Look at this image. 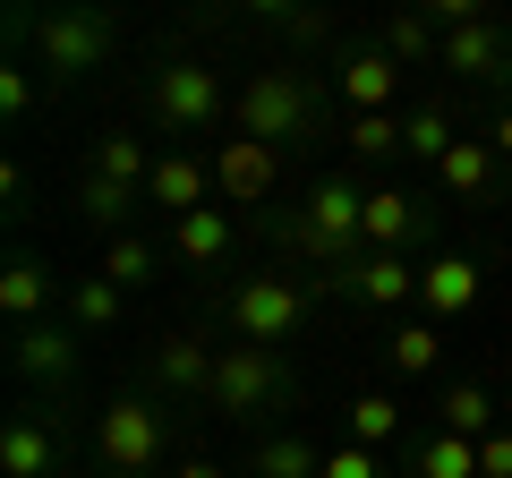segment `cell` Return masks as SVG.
Here are the masks:
<instances>
[{"label": "cell", "mask_w": 512, "mask_h": 478, "mask_svg": "<svg viewBox=\"0 0 512 478\" xmlns=\"http://www.w3.org/2000/svg\"><path fill=\"white\" fill-rule=\"evenodd\" d=\"M359 214H367V188H350V180H316V188H308L299 248H308V257H325V282H342L350 265L367 257V248H359Z\"/></svg>", "instance_id": "obj_1"}, {"label": "cell", "mask_w": 512, "mask_h": 478, "mask_svg": "<svg viewBox=\"0 0 512 478\" xmlns=\"http://www.w3.org/2000/svg\"><path fill=\"white\" fill-rule=\"evenodd\" d=\"M94 453H103V470H120V478H154V461H163V402H154V393H120V402H103V419H94Z\"/></svg>", "instance_id": "obj_2"}, {"label": "cell", "mask_w": 512, "mask_h": 478, "mask_svg": "<svg viewBox=\"0 0 512 478\" xmlns=\"http://www.w3.org/2000/svg\"><path fill=\"white\" fill-rule=\"evenodd\" d=\"M26 35H35L43 69H52V86H60V77L103 69L111 43H120V26H111V9H52V18H26Z\"/></svg>", "instance_id": "obj_3"}, {"label": "cell", "mask_w": 512, "mask_h": 478, "mask_svg": "<svg viewBox=\"0 0 512 478\" xmlns=\"http://www.w3.org/2000/svg\"><path fill=\"white\" fill-rule=\"evenodd\" d=\"M316 120L308 86H299L291 69H256L248 86H239V137H256V146H282V137H299Z\"/></svg>", "instance_id": "obj_4"}, {"label": "cell", "mask_w": 512, "mask_h": 478, "mask_svg": "<svg viewBox=\"0 0 512 478\" xmlns=\"http://www.w3.org/2000/svg\"><path fill=\"white\" fill-rule=\"evenodd\" d=\"M299 325H308V291H299L291 274H256V282H239V299H231V333H239V342L274 350V342H291Z\"/></svg>", "instance_id": "obj_5"}, {"label": "cell", "mask_w": 512, "mask_h": 478, "mask_svg": "<svg viewBox=\"0 0 512 478\" xmlns=\"http://www.w3.org/2000/svg\"><path fill=\"white\" fill-rule=\"evenodd\" d=\"M154 120H163L171 137L214 129V120H222V77L205 69V60H171V69H154Z\"/></svg>", "instance_id": "obj_6"}, {"label": "cell", "mask_w": 512, "mask_h": 478, "mask_svg": "<svg viewBox=\"0 0 512 478\" xmlns=\"http://www.w3.org/2000/svg\"><path fill=\"white\" fill-rule=\"evenodd\" d=\"M274 393H282L274 350L231 342V350H222V368H214V385H205V402H214V419H248V410H256V402H274Z\"/></svg>", "instance_id": "obj_7"}, {"label": "cell", "mask_w": 512, "mask_h": 478, "mask_svg": "<svg viewBox=\"0 0 512 478\" xmlns=\"http://www.w3.org/2000/svg\"><path fill=\"white\" fill-rule=\"evenodd\" d=\"M342 291L359 299V308H410V299H419V265H410L402 248H367L342 274Z\"/></svg>", "instance_id": "obj_8"}, {"label": "cell", "mask_w": 512, "mask_h": 478, "mask_svg": "<svg viewBox=\"0 0 512 478\" xmlns=\"http://www.w3.org/2000/svg\"><path fill=\"white\" fill-rule=\"evenodd\" d=\"M0 478H60V427L43 410H18L0 427Z\"/></svg>", "instance_id": "obj_9"}, {"label": "cell", "mask_w": 512, "mask_h": 478, "mask_svg": "<svg viewBox=\"0 0 512 478\" xmlns=\"http://www.w3.org/2000/svg\"><path fill=\"white\" fill-rule=\"evenodd\" d=\"M274 146H256V137H222V154H214V188L231 205H256V197H274Z\"/></svg>", "instance_id": "obj_10"}, {"label": "cell", "mask_w": 512, "mask_h": 478, "mask_svg": "<svg viewBox=\"0 0 512 478\" xmlns=\"http://www.w3.org/2000/svg\"><path fill=\"white\" fill-rule=\"evenodd\" d=\"M231 248H239V231H231V214H222V205H197V214L171 222V257H180L188 274H214Z\"/></svg>", "instance_id": "obj_11"}, {"label": "cell", "mask_w": 512, "mask_h": 478, "mask_svg": "<svg viewBox=\"0 0 512 478\" xmlns=\"http://www.w3.org/2000/svg\"><path fill=\"white\" fill-rule=\"evenodd\" d=\"M214 368H222V350L205 342V333H163V342H154V385L163 393H205Z\"/></svg>", "instance_id": "obj_12"}, {"label": "cell", "mask_w": 512, "mask_h": 478, "mask_svg": "<svg viewBox=\"0 0 512 478\" xmlns=\"http://www.w3.org/2000/svg\"><path fill=\"white\" fill-rule=\"evenodd\" d=\"M436 69L470 77V86H478V77H504V69H512V35H504L495 18H478V26H461V35H444V60H436Z\"/></svg>", "instance_id": "obj_13"}, {"label": "cell", "mask_w": 512, "mask_h": 478, "mask_svg": "<svg viewBox=\"0 0 512 478\" xmlns=\"http://www.w3.org/2000/svg\"><path fill=\"white\" fill-rule=\"evenodd\" d=\"M214 197V171L197 163V154H154V180H146V205H163L171 222L197 214V205Z\"/></svg>", "instance_id": "obj_14"}, {"label": "cell", "mask_w": 512, "mask_h": 478, "mask_svg": "<svg viewBox=\"0 0 512 478\" xmlns=\"http://www.w3.org/2000/svg\"><path fill=\"white\" fill-rule=\"evenodd\" d=\"M419 308L436 316H470L478 308V265L470 257H436V265H419Z\"/></svg>", "instance_id": "obj_15"}, {"label": "cell", "mask_w": 512, "mask_h": 478, "mask_svg": "<svg viewBox=\"0 0 512 478\" xmlns=\"http://www.w3.org/2000/svg\"><path fill=\"white\" fill-rule=\"evenodd\" d=\"M9 359H18V376H26V385H69L77 342H69L60 325H26L18 342H9Z\"/></svg>", "instance_id": "obj_16"}, {"label": "cell", "mask_w": 512, "mask_h": 478, "mask_svg": "<svg viewBox=\"0 0 512 478\" xmlns=\"http://www.w3.org/2000/svg\"><path fill=\"white\" fill-rule=\"evenodd\" d=\"M393 86H402V60L384 52V43L342 60V103H350V111H393Z\"/></svg>", "instance_id": "obj_17"}, {"label": "cell", "mask_w": 512, "mask_h": 478, "mask_svg": "<svg viewBox=\"0 0 512 478\" xmlns=\"http://www.w3.org/2000/svg\"><path fill=\"white\" fill-rule=\"evenodd\" d=\"M495 171H504V154H495L487 137H461V146H453V154L436 163V180L453 188L461 205H487V197H495Z\"/></svg>", "instance_id": "obj_18"}, {"label": "cell", "mask_w": 512, "mask_h": 478, "mask_svg": "<svg viewBox=\"0 0 512 478\" xmlns=\"http://www.w3.org/2000/svg\"><path fill=\"white\" fill-rule=\"evenodd\" d=\"M0 308H9V325H43V308H52V274H43V257H26V248H18V257H9V265H0Z\"/></svg>", "instance_id": "obj_19"}, {"label": "cell", "mask_w": 512, "mask_h": 478, "mask_svg": "<svg viewBox=\"0 0 512 478\" xmlns=\"http://www.w3.org/2000/svg\"><path fill=\"white\" fill-rule=\"evenodd\" d=\"M419 231V205L402 188H367V214H359V248H410Z\"/></svg>", "instance_id": "obj_20"}, {"label": "cell", "mask_w": 512, "mask_h": 478, "mask_svg": "<svg viewBox=\"0 0 512 478\" xmlns=\"http://www.w3.org/2000/svg\"><path fill=\"white\" fill-rule=\"evenodd\" d=\"M94 180H111V188H137V197H146V180H154V154H146V137L111 129L103 146H94Z\"/></svg>", "instance_id": "obj_21"}, {"label": "cell", "mask_w": 512, "mask_h": 478, "mask_svg": "<svg viewBox=\"0 0 512 478\" xmlns=\"http://www.w3.org/2000/svg\"><path fill=\"white\" fill-rule=\"evenodd\" d=\"M453 146H461V129H453V111H444V103H419L402 120V154H419V163H444Z\"/></svg>", "instance_id": "obj_22"}, {"label": "cell", "mask_w": 512, "mask_h": 478, "mask_svg": "<svg viewBox=\"0 0 512 478\" xmlns=\"http://www.w3.org/2000/svg\"><path fill=\"white\" fill-rule=\"evenodd\" d=\"M256 478H325V453L308 436H265L256 444Z\"/></svg>", "instance_id": "obj_23"}, {"label": "cell", "mask_w": 512, "mask_h": 478, "mask_svg": "<svg viewBox=\"0 0 512 478\" xmlns=\"http://www.w3.org/2000/svg\"><path fill=\"white\" fill-rule=\"evenodd\" d=\"M393 436H402V402H393V393H359V402H350V444L384 453Z\"/></svg>", "instance_id": "obj_24"}, {"label": "cell", "mask_w": 512, "mask_h": 478, "mask_svg": "<svg viewBox=\"0 0 512 478\" xmlns=\"http://www.w3.org/2000/svg\"><path fill=\"white\" fill-rule=\"evenodd\" d=\"M393 376H427L436 368V350H444V333H436V316H410V325H393Z\"/></svg>", "instance_id": "obj_25"}, {"label": "cell", "mask_w": 512, "mask_h": 478, "mask_svg": "<svg viewBox=\"0 0 512 478\" xmlns=\"http://www.w3.org/2000/svg\"><path fill=\"white\" fill-rule=\"evenodd\" d=\"M384 52L393 60H444V26L427 18V9H402V18L384 26Z\"/></svg>", "instance_id": "obj_26"}, {"label": "cell", "mask_w": 512, "mask_h": 478, "mask_svg": "<svg viewBox=\"0 0 512 478\" xmlns=\"http://www.w3.org/2000/svg\"><path fill=\"white\" fill-rule=\"evenodd\" d=\"M436 410H444V436H470V444H487V436H495V402H487L478 385H453Z\"/></svg>", "instance_id": "obj_27"}, {"label": "cell", "mask_w": 512, "mask_h": 478, "mask_svg": "<svg viewBox=\"0 0 512 478\" xmlns=\"http://www.w3.org/2000/svg\"><path fill=\"white\" fill-rule=\"evenodd\" d=\"M419 478H487V470H478V444L470 436H444V427H436V436L419 444Z\"/></svg>", "instance_id": "obj_28"}, {"label": "cell", "mask_w": 512, "mask_h": 478, "mask_svg": "<svg viewBox=\"0 0 512 478\" xmlns=\"http://www.w3.org/2000/svg\"><path fill=\"white\" fill-rule=\"evenodd\" d=\"M128 205H137V188H111V180H94V171H86V180H77V214H86L94 231H111V239H120Z\"/></svg>", "instance_id": "obj_29"}, {"label": "cell", "mask_w": 512, "mask_h": 478, "mask_svg": "<svg viewBox=\"0 0 512 478\" xmlns=\"http://www.w3.org/2000/svg\"><path fill=\"white\" fill-rule=\"evenodd\" d=\"M69 325H77V333H103V325H120V282L86 274V282L69 291Z\"/></svg>", "instance_id": "obj_30"}, {"label": "cell", "mask_w": 512, "mask_h": 478, "mask_svg": "<svg viewBox=\"0 0 512 478\" xmlns=\"http://www.w3.org/2000/svg\"><path fill=\"white\" fill-rule=\"evenodd\" d=\"M103 282H120V291H137V282H154V248L137 231L103 239Z\"/></svg>", "instance_id": "obj_31"}, {"label": "cell", "mask_w": 512, "mask_h": 478, "mask_svg": "<svg viewBox=\"0 0 512 478\" xmlns=\"http://www.w3.org/2000/svg\"><path fill=\"white\" fill-rule=\"evenodd\" d=\"M342 146L350 154H402V120H393V111H350Z\"/></svg>", "instance_id": "obj_32"}, {"label": "cell", "mask_w": 512, "mask_h": 478, "mask_svg": "<svg viewBox=\"0 0 512 478\" xmlns=\"http://www.w3.org/2000/svg\"><path fill=\"white\" fill-rule=\"evenodd\" d=\"M325 478H384V470H376L367 444H333V453H325Z\"/></svg>", "instance_id": "obj_33"}, {"label": "cell", "mask_w": 512, "mask_h": 478, "mask_svg": "<svg viewBox=\"0 0 512 478\" xmlns=\"http://www.w3.org/2000/svg\"><path fill=\"white\" fill-rule=\"evenodd\" d=\"M0 111H9V120L35 111V77H26V69H0Z\"/></svg>", "instance_id": "obj_34"}, {"label": "cell", "mask_w": 512, "mask_h": 478, "mask_svg": "<svg viewBox=\"0 0 512 478\" xmlns=\"http://www.w3.org/2000/svg\"><path fill=\"white\" fill-rule=\"evenodd\" d=\"M478 470H487V478H512V427H495V436L478 444Z\"/></svg>", "instance_id": "obj_35"}, {"label": "cell", "mask_w": 512, "mask_h": 478, "mask_svg": "<svg viewBox=\"0 0 512 478\" xmlns=\"http://www.w3.org/2000/svg\"><path fill=\"white\" fill-rule=\"evenodd\" d=\"M487 146H495V154H504V163H512V103L495 111V129H487Z\"/></svg>", "instance_id": "obj_36"}, {"label": "cell", "mask_w": 512, "mask_h": 478, "mask_svg": "<svg viewBox=\"0 0 512 478\" xmlns=\"http://www.w3.org/2000/svg\"><path fill=\"white\" fill-rule=\"evenodd\" d=\"M171 478H222V470H214V461H180V470H171Z\"/></svg>", "instance_id": "obj_37"}, {"label": "cell", "mask_w": 512, "mask_h": 478, "mask_svg": "<svg viewBox=\"0 0 512 478\" xmlns=\"http://www.w3.org/2000/svg\"><path fill=\"white\" fill-rule=\"evenodd\" d=\"M60 478H69V470H60Z\"/></svg>", "instance_id": "obj_38"}, {"label": "cell", "mask_w": 512, "mask_h": 478, "mask_svg": "<svg viewBox=\"0 0 512 478\" xmlns=\"http://www.w3.org/2000/svg\"><path fill=\"white\" fill-rule=\"evenodd\" d=\"M248 478H256V470H248Z\"/></svg>", "instance_id": "obj_39"}]
</instances>
